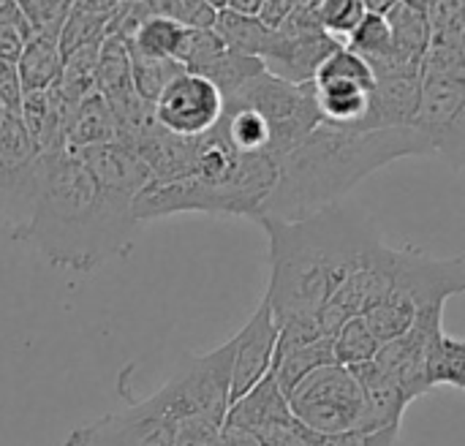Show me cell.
I'll return each instance as SVG.
<instances>
[{
  "label": "cell",
  "mask_w": 465,
  "mask_h": 446,
  "mask_svg": "<svg viewBox=\"0 0 465 446\" xmlns=\"http://www.w3.org/2000/svg\"><path fill=\"white\" fill-rule=\"evenodd\" d=\"M368 5V11H376V14H390L401 0H362Z\"/></svg>",
  "instance_id": "36"
},
{
  "label": "cell",
  "mask_w": 465,
  "mask_h": 446,
  "mask_svg": "<svg viewBox=\"0 0 465 446\" xmlns=\"http://www.w3.org/2000/svg\"><path fill=\"white\" fill-rule=\"evenodd\" d=\"M278 180V164L237 153L215 128L199 136L193 166L174 180H150L136 199V218L155 221L177 213L256 218Z\"/></svg>",
  "instance_id": "4"
},
{
  "label": "cell",
  "mask_w": 465,
  "mask_h": 446,
  "mask_svg": "<svg viewBox=\"0 0 465 446\" xmlns=\"http://www.w3.org/2000/svg\"><path fill=\"white\" fill-rule=\"evenodd\" d=\"M213 27L218 30V35L226 41L229 49H234L240 55H251V57L262 55V49L267 46L270 33H272V25L264 22V16L242 14L234 8H218Z\"/></svg>",
  "instance_id": "22"
},
{
  "label": "cell",
  "mask_w": 465,
  "mask_h": 446,
  "mask_svg": "<svg viewBox=\"0 0 465 446\" xmlns=\"http://www.w3.org/2000/svg\"><path fill=\"white\" fill-rule=\"evenodd\" d=\"M332 343H335V360L346 368L376 360V354L381 349V341L376 338V332L371 330L365 316H351L341 327V332L332 338Z\"/></svg>",
  "instance_id": "27"
},
{
  "label": "cell",
  "mask_w": 465,
  "mask_h": 446,
  "mask_svg": "<svg viewBox=\"0 0 465 446\" xmlns=\"http://www.w3.org/2000/svg\"><path fill=\"white\" fill-rule=\"evenodd\" d=\"M262 439V446H324L327 436L313 433L311 428H305L297 417L283 420L262 433H256Z\"/></svg>",
  "instance_id": "31"
},
{
  "label": "cell",
  "mask_w": 465,
  "mask_h": 446,
  "mask_svg": "<svg viewBox=\"0 0 465 446\" xmlns=\"http://www.w3.org/2000/svg\"><path fill=\"white\" fill-rule=\"evenodd\" d=\"M229 98L245 101L262 112V117L270 123V131H272L278 164L322 123L316 95H313V84L311 82L294 84V82H286L270 71L251 76Z\"/></svg>",
  "instance_id": "7"
},
{
  "label": "cell",
  "mask_w": 465,
  "mask_h": 446,
  "mask_svg": "<svg viewBox=\"0 0 465 446\" xmlns=\"http://www.w3.org/2000/svg\"><path fill=\"white\" fill-rule=\"evenodd\" d=\"M278 324L267 300L259 302L248 324L234 335V371H232V403L251 392L270 371L275 360Z\"/></svg>",
  "instance_id": "15"
},
{
  "label": "cell",
  "mask_w": 465,
  "mask_h": 446,
  "mask_svg": "<svg viewBox=\"0 0 465 446\" xmlns=\"http://www.w3.org/2000/svg\"><path fill=\"white\" fill-rule=\"evenodd\" d=\"M376 79L379 82L373 90L365 128L414 125L420 95H422V74H392V76H376Z\"/></svg>",
  "instance_id": "17"
},
{
  "label": "cell",
  "mask_w": 465,
  "mask_h": 446,
  "mask_svg": "<svg viewBox=\"0 0 465 446\" xmlns=\"http://www.w3.org/2000/svg\"><path fill=\"white\" fill-rule=\"evenodd\" d=\"M332 362H338L335 360V343H332V338H322V341H316V343H308V346H302V349H297V352H289V354H283L281 360H275L272 362V376H275V382H278V387L286 392V398L292 395V390L302 382V379H308L313 371H319V368H324V365H332Z\"/></svg>",
  "instance_id": "23"
},
{
  "label": "cell",
  "mask_w": 465,
  "mask_h": 446,
  "mask_svg": "<svg viewBox=\"0 0 465 446\" xmlns=\"http://www.w3.org/2000/svg\"><path fill=\"white\" fill-rule=\"evenodd\" d=\"M289 406L294 417L319 436L357 433L365 414V395L351 373V368L332 362L302 379L292 395Z\"/></svg>",
  "instance_id": "6"
},
{
  "label": "cell",
  "mask_w": 465,
  "mask_h": 446,
  "mask_svg": "<svg viewBox=\"0 0 465 446\" xmlns=\"http://www.w3.org/2000/svg\"><path fill=\"white\" fill-rule=\"evenodd\" d=\"M63 446H174V428L166 414L144 398L125 411L104 414L74 428Z\"/></svg>",
  "instance_id": "14"
},
{
  "label": "cell",
  "mask_w": 465,
  "mask_h": 446,
  "mask_svg": "<svg viewBox=\"0 0 465 446\" xmlns=\"http://www.w3.org/2000/svg\"><path fill=\"white\" fill-rule=\"evenodd\" d=\"M33 33L25 30V27H16V25H0V60L5 63H16L27 38Z\"/></svg>",
  "instance_id": "33"
},
{
  "label": "cell",
  "mask_w": 465,
  "mask_h": 446,
  "mask_svg": "<svg viewBox=\"0 0 465 446\" xmlns=\"http://www.w3.org/2000/svg\"><path fill=\"white\" fill-rule=\"evenodd\" d=\"M406 3H411V5H417V8H425V11H428V5H430L433 0H406Z\"/></svg>",
  "instance_id": "37"
},
{
  "label": "cell",
  "mask_w": 465,
  "mask_h": 446,
  "mask_svg": "<svg viewBox=\"0 0 465 446\" xmlns=\"http://www.w3.org/2000/svg\"><path fill=\"white\" fill-rule=\"evenodd\" d=\"M294 411L289 406V398L286 392L278 387L275 376L267 373L251 392H245L240 401H234L229 406V414H226V422L229 428H245V431H253V433H262L283 420H292Z\"/></svg>",
  "instance_id": "18"
},
{
  "label": "cell",
  "mask_w": 465,
  "mask_h": 446,
  "mask_svg": "<svg viewBox=\"0 0 465 446\" xmlns=\"http://www.w3.org/2000/svg\"><path fill=\"white\" fill-rule=\"evenodd\" d=\"M390 30H392V44L395 52L401 57H406L409 63L422 65L425 55L430 49V38H433V25L425 8H417L406 0H401L390 14Z\"/></svg>",
  "instance_id": "21"
},
{
  "label": "cell",
  "mask_w": 465,
  "mask_h": 446,
  "mask_svg": "<svg viewBox=\"0 0 465 446\" xmlns=\"http://www.w3.org/2000/svg\"><path fill=\"white\" fill-rule=\"evenodd\" d=\"M401 441V425L384 428L376 433H343V436H327L324 446H398Z\"/></svg>",
  "instance_id": "32"
},
{
  "label": "cell",
  "mask_w": 465,
  "mask_h": 446,
  "mask_svg": "<svg viewBox=\"0 0 465 446\" xmlns=\"http://www.w3.org/2000/svg\"><path fill=\"white\" fill-rule=\"evenodd\" d=\"M153 109L161 128L185 139H196L218 125L226 109V98L213 79L185 68L163 87Z\"/></svg>",
  "instance_id": "11"
},
{
  "label": "cell",
  "mask_w": 465,
  "mask_h": 446,
  "mask_svg": "<svg viewBox=\"0 0 465 446\" xmlns=\"http://www.w3.org/2000/svg\"><path fill=\"white\" fill-rule=\"evenodd\" d=\"M185 27L188 25L169 16H147L128 35V46L147 57H177Z\"/></svg>",
  "instance_id": "24"
},
{
  "label": "cell",
  "mask_w": 465,
  "mask_h": 446,
  "mask_svg": "<svg viewBox=\"0 0 465 446\" xmlns=\"http://www.w3.org/2000/svg\"><path fill=\"white\" fill-rule=\"evenodd\" d=\"M316 3L319 0L300 3L272 27L270 41L259 55L270 74L294 84H308L319 65L341 46V41L319 25Z\"/></svg>",
  "instance_id": "8"
},
{
  "label": "cell",
  "mask_w": 465,
  "mask_h": 446,
  "mask_svg": "<svg viewBox=\"0 0 465 446\" xmlns=\"http://www.w3.org/2000/svg\"><path fill=\"white\" fill-rule=\"evenodd\" d=\"M376 82L373 65L351 46L341 44L311 82L322 123L365 128Z\"/></svg>",
  "instance_id": "10"
},
{
  "label": "cell",
  "mask_w": 465,
  "mask_h": 446,
  "mask_svg": "<svg viewBox=\"0 0 465 446\" xmlns=\"http://www.w3.org/2000/svg\"><path fill=\"white\" fill-rule=\"evenodd\" d=\"M136 196L104 185L76 150H46V177L22 243L54 267L90 273L131 248Z\"/></svg>",
  "instance_id": "1"
},
{
  "label": "cell",
  "mask_w": 465,
  "mask_h": 446,
  "mask_svg": "<svg viewBox=\"0 0 465 446\" xmlns=\"http://www.w3.org/2000/svg\"><path fill=\"white\" fill-rule=\"evenodd\" d=\"M390 294L409 300L417 311L444 308L447 300L465 294V259H436L417 248H398Z\"/></svg>",
  "instance_id": "12"
},
{
  "label": "cell",
  "mask_w": 465,
  "mask_h": 446,
  "mask_svg": "<svg viewBox=\"0 0 465 446\" xmlns=\"http://www.w3.org/2000/svg\"><path fill=\"white\" fill-rule=\"evenodd\" d=\"M351 373L357 376L362 395H365V414H362V425L357 433H376L384 428H398L406 406L411 403L403 395V390L379 368L376 360L351 365Z\"/></svg>",
  "instance_id": "16"
},
{
  "label": "cell",
  "mask_w": 465,
  "mask_h": 446,
  "mask_svg": "<svg viewBox=\"0 0 465 446\" xmlns=\"http://www.w3.org/2000/svg\"><path fill=\"white\" fill-rule=\"evenodd\" d=\"M267 0H226L223 8H234V11H242V14H262Z\"/></svg>",
  "instance_id": "35"
},
{
  "label": "cell",
  "mask_w": 465,
  "mask_h": 446,
  "mask_svg": "<svg viewBox=\"0 0 465 446\" xmlns=\"http://www.w3.org/2000/svg\"><path fill=\"white\" fill-rule=\"evenodd\" d=\"M417 308L409 302V300H403V297H398V294H387L381 302H376L368 313H362L365 316V322L371 324V330L376 332V338L381 341V343H387V341H395V338H401L403 332H409V327L414 324V319H417Z\"/></svg>",
  "instance_id": "28"
},
{
  "label": "cell",
  "mask_w": 465,
  "mask_h": 446,
  "mask_svg": "<svg viewBox=\"0 0 465 446\" xmlns=\"http://www.w3.org/2000/svg\"><path fill=\"white\" fill-rule=\"evenodd\" d=\"M5 114H8V106H5V104H3V98H0V120H3Z\"/></svg>",
  "instance_id": "38"
},
{
  "label": "cell",
  "mask_w": 465,
  "mask_h": 446,
  "mask_svg": "<svg viewBox=\"0 0 465 446\" xmlns=\"http://www.w3.org/2000/svg\"><path fill=\"white\" fill-rule=\"evenodd\" d=\"M270 251L264 300L275 319L327 305L365 253L381 243L376 223L354 210L330 204L305 218L259 215Z\"/></svg>",
  "instance_id": "3"
},
{
  "label": "cell",
  "mask_w": 465,
  "mask_h": 446,
  "mask_svg": "<svg viewBox=\"0 0 465 446\" xmlns=\"http://www.w3.org/2000/svg\"><path fill=\"white\" fill-rule=\"evenodd\" d=\"M71 5H74V0H19V8L35 33H41V30L60 33L68 19Z\"/></svg>",
  "instance_id": "30"
},
{
  "label": "cell",
  "mask_w": 465,
  "mask_h": 446,
  "mask_svg": "<svg viewBox=\"0 0 465 446\" xmlns=\"http://www.w3.org/2000/svg\"><path fill=\"white\" fill-rule=\"evenodd\" d=\"M0 25H16V27H25L30 33H35L27 22V16L22 14L19 8V0H0Z\"/></svg>",
  "instance_id": "34"
},
{
  "label": "cell",
  "mask_w": 465,
  "mask_h": 446,
  "mask_svg": "<svg viewBox=\"0 0 465 446\" xmlns=\"http://www.w3.org/2000/svg\"><path fill=\"white\" fill-rule=\"evenodd\" d=\"M411 155H433L428 136L417 125L354 128L319 123L278 164V180L259 215L305 218L338 204L341 196L373 172Z\"/></svg>",
  "instance_id": "2"
},
{
  "label": "cell",
  "mask_w": 465,
  "mask_h": 446,
  "mask_svg": "<svg viewBox=\"0 0 465 446\" xmlns=\"http://www.w3.org/2000/svg\"><path fill=\"white\" fill-rule=\"evenodd\" d=\"M183 71H185V65L177 57H147V55L131 52V79H134V87L150 104H155V98L163 93V87L177 74H183Z\"/></svg>",
  "instance_id": "26"
},
{
  "label": "cell",
  "mask_w": 465,
  "mask_h": 446,
  "mask_svg": "<svg viewBox=\"0 0 465 446\" xmlns=\"http://www.w3.org/2000/svg\"><path fill=\"white\" fill-rule=\"evenodd\" d=\"M414 125L428 136L433 155L465 169V65L422 68Z\"/></svg>",
  "instance_id": "9"
},
{
  "label": "cell",
  "mask_w": 465,
  "mask_h": 446,
  "mask_svg": "<svg viewBox=\"0 0 465 446\" xmlns=\"http://www.w3.org/2000/svg\"><path fill=\"white\" fill-rule=\"evenodd\" d=\"M63 63H65V52L60 44V33H46V30L33 33L16 60L22 90L33 93L57 84L63 74Z\"/></svg>",
  "instance_id": "19"
},
{
  "label": "cell",
  "mask_w": 465,
  "mask_h": 446,
  "mask_svg": "<svg viewBox=\"0 0 465 446\" xmlns=\"http://www.w3.org/2000/svg\"><path fill=\"white\" fill-rule=\"evenodd\" d=\"M319 25L335 35L341 44L349 41V35L360 27V22L368 14V5L362 0H319L316 3Z\"/></svg>",
  "instance_id": "29"
},
{
  "label": "cell",
  "mask_w": 465,
  "mask_h": 446,
  "mask_svg": "<svg viewBox=\"0 0 465 446\" xmlns=\"http://www.w3.org/2000/svg\"><path fill=\"white\" fill-rule=\"evenodd\" d=\"M441 319H444V308L420 311L409 332H403L395 341L381 343L376 354L379 368L403 390L409 401H417L433 392V384L428 376V357H430L433 341L444 332Z\"/></svg>",
  "instance_id": "13"
},
{
  "label": "cell",
  "mask_w": 465,
  "mask_h": 446,
  "mask_svg": "<svg viewBox=\"0 0 465 446\" xmlns=\"http://www.w3.org/2000/svg\"><path fill=\"white\" fill-rule=\"evenodd\" d=\"M112 139H117V120H114L109 101L95 90L74 109L68 134H65V147L84 150V147L104 144Z\"/></svg>",
  "instance_id": "20"
},
{
  "label": "cell",
  "mask_w": 465,
  "mask_h": 446,
  "mask_svg": "<svg viewBox=\"0 0 465 446\" xmlns=\"http://www.w3.org/2000/svg\"><path fill=\"white\" fill-rule=\"evenodd\" d=\"M428 376H430L433 390L452 387L465 395V338L441 332L433 341V349L428 357Z\"/></svg>",
  "instance_id": "25"
},
{
  "label": "cell",
  "mask_w": 465,
  "mask_h": 446,
  "mask_svg": "<svg viewBox=\"0 0 465 446\" xmlns=\"http://www.w3.org/2000/svg\"><path fill=\"white\" fill-rule=\"evenodd\" d=\"M232 371H234V338L204 354H183L174 373L150 401L166 414L172 428L183 420L226 422L232 406Z\"/></svg>",
  "instance_id": "5"
}]
</instances>
